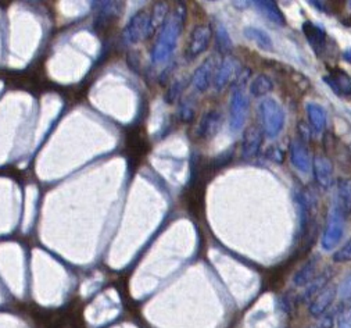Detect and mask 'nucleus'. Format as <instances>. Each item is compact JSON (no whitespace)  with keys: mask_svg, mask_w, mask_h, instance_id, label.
Segmentation results:
<instances>
[{"mask_svg":"<svg viewBox=\"0 0 351 328\" xmlns=\"http://www.w3.org/2000/svg\"><path fill=\"white\" fill-rule=\"evenodd\" d=\"M185 17H186V10L184 5H180L177 9H175V12H172L168 16L152 49L153 63H162L173 53L184 30Z\"/></svg>","mask_w":351,"mask_h":328,"instance_id":"nucleus-1","label":"nucleus"},{"mask_svg":"<svg viewBox=\"0 0 351 328\" xmlns=\"http://www.w3.org/2000/svg\"><path fill=\"white\" fill-rule=\"evenodd\" d=\"M258 115L263 134L271 139L276 138L282 132L286 121L285 110L279 102L274 97H265L258 106Z\"/></svg>","mask_w":351,"mask_h":328,"instance_id":"nucleus-2","label":"nucleus"},{"mask_svg":"<svg viewBox=\"0 0 351 328\" xmlns=\"http://www.w3.org/2000/svg\"><path fill=\"white\" fill-rule=\"evenodd\" d=\"M249 97L245 92V78L243 81H237L235 89L232 92L230 97V107H229V115H230V130L232 131H241L243 128V124L246 123L247 115H249Z\"/></svg>","mask_w":351,"mask_h":328,"instance_id":"nucleus-3","label":"nucleus"},{"mask_svg":"<svg viewBox=\"0 0 351 328\" xmlns=\"http://www.w3.org/2000/svg\"><path fill=\"white\" fill-rule=\"evenodd\" d=\"M347 218L348 217L339 207L332 204L328 220H326V227L322 235V241H321L324 250H332L333 248L337 246V244L340 242L344 234Z\"/></svg>","mask_w":351,"mask_h":328,"instance_id":"nucleus-4","label":"nucleus"},{"mask_svg":"<svg viewBox=\"0 0 351 328\" xmlns=\"http://www.w3.org/2000/svg\"><path fill=\"white\" fill-rule=\"evenodd\" d=\"M213 36V30L208 24H197L189 36L188 45H186V59L195 60L208 49L210 40Z\"/></svg>","mask_w":351,"mask_h":328,"instance_id":"nucleus-5","label":"nucleus"},{"mask_svg":"<svg viewBox=\"0 0 351 328\" xmlns=\"http://www.w3.org/2000/svg\"><path fill=\"white\" fill-rule=\"evenodd\" d=\"M149 16L146 12H139L130 20L123 32L125 45H136L149 38Z\"/></svg>","mask_w":351,"mask_h":328,"instance_id":"nucleus-6","label":"nucleus"},{"mask_svg":"<svg viewBox=\"0 0 351 328\" xmlns=\"http://www.w3.org/2000/svg\"><path fill=\"white\" fill-rule=\"evenodd\" d=\"M218 59L215 54L213 56L207 58L195 71V74L192 75V86L195 88V91H197L199 93L206 92L211 82H214L217 70H218Z\"/></svg>","mask_w":351,"mask_h":328,"instance_id":"nucleus-7","label":"nucleus"},{"mask_svg":"<svg viewBox=\"0 0 351 328\" xmlns=\"http://www.w3.org/2000/svg\"><path fill=\"white\" fill-rule=\"evenodd\" d=\"M241 75V65L235 58H225L222 63H219L215 78L214 88L217 92H222L230 82H235Z\"/></svg>","mask_w":351,"mask_h":328,"instance_id":"nucleus-8","label":"nucleus"},{"mask_svg":"<svg viewBox=\"0 0 351 328\" xmlns=\"http://www.w3.org/2000/svg\"><path fill=\"white\" fill-rule=\"evenodd\" d=\"M313 172L317 184L324 188L329 189L333 183V166L332 161L324 154H315L313 159Z\"/></svg>","mask_w":351,"mask_h":328,"instance_id":"nucleus-9","label":"nucleus"},{"mask_svg":"<svg viewBox=\"0 0 351 328\" xmlns=\"http://www.w3.org/2000/svg\"><path fill=\"white\" fill-rule=\"evenodd\" d=\"M221 127H222V113L218 110H208L202 116L196 134L200 139H210L218 134Z\"/></svg>","mask_w":351,"mask_h":328,"instance_id":"nucleus-10","label":"nucleus"},{"mask_svg":"<svg viewBox=\"0 0 351 328\" xmlns=\"http://www.w3.org/2000/svg\"><path fill=\"white\" fill-rule=\"evenodd\" d=\"M324 81L329 88L341 97H351V78L347 73L340 69H332L325 77Z\"/></svg>","mask_w":351,"mask_h":328,"instance_id":"nucleus-11","label":"nucleus"},{"mask_svg":"<svg viewBox=\"0 0 351 328\" xmlns=\"http://www.w3.org/2000/svg\"><path fill=\"white\" fill-rule=\"evenodd\" d=\"M261 145H263V131L256 126L247 127L242 138V154L246 159H253L258 154Z\"/></svg>","mask_w":351,"mask_h":328,"instance_id":"nucleus-12","label":"nucleus"},{"mask_svg":"<svg viewBox=\"0 0 351 328\" xmlns=\"http://www.w3.org/2000/svg\"><path fill=\"white\" fill-rule=\"evenodd\" d=\"M303 32L306 35L307 42L311 45L317 54H321L326 46V31L321 24H315L313 21H306L303 24Z\"/></svg>","mask_w":351,"mask_h":328,"instance_id":"nucleus-13","label":"nucleus"},{"mask_svg":"<svg viewBox=\"0 0 351 328\" xmlns=\"http://www.w3.org/2000/svg\"><path fill=\"white\" fill-rule=\"evenodd\" d=\"M290 161L293 166L302 172L308 173L310 170V154L302 139H295L290 143Z\"/></svg>","mask_w":351,"mask_h":328,"instance_id":"nucleus-14","label":"nucleus"},{"mask_svg":"<svg viewBox=\"0 0 351 328\" xmlns=\"http://www.w3.org/2000/svg\"><path fill=\"white\" fill-rule=\"evenodd\" d=\"M336 295H337V288H336V287H332V285L325 287V288L315 296V299L313 301V303H311V306H310V313H311L313 316H315V317L322 316V314L330 307V305L333 303Z\"/></svg>","mask_w":351,"mask_h":328,"instance_id":"nucleus-15","label":"nucleus"},{"mask_svg":"<svg viewBox=\"0 0 351 328\" xmlns=\"http://www.w3.org/2000/svg\"><path fill=\"white\" fill-rule=\"evenodd\" d=\"M333 204L339 207L347 217L351 214V180H339Z\"/></svg>","mask_w":351,"mask_h":328,"instance_id":"nucleus-16","label":"nucleus"},{"mask_svg":"<svg viewBox=\"0 0 351 328\" xmlns=\"http://www.w3.org/2000/svg\"><path fill=\"white\" fill-rule=\"evenodd\" d=\"M306 112H307V116H308L313 130L317 134L324 132V130L326 128V121H328L325 108L322 106H319L318 103L310 102L306 104Z\"/></svg>","mask_w":351,"mask_h":328,"instance_id":"nucleus-17","label":"nucleus"},{"mask_svg":"<svg viewBox=\"0 0 351 328\" xmlns=\"http://www.w3.org/2000/svg\"><path fill=\"white\" fill-rule=\"evenodd\" d=\"M169 13V8L167 3L164 2H158L154 5L152 14L149 16V38L153 36L167 21L168 14Z\"/></svg>","mask_w":351,"mask_h":328,"instance_id":"nucleus-18","label":"nucleus"},{"mask_svg":"<svg viewBox=\"0 0 351 328\" xmlns=\"http://www.w3.org/2000/svg\"><path fill=\"white\" fill-rule=\"evenodd\" d=\"M254 6L272 23L278 24V25H285L286 20L283 13L280 12V9L278 8L276 2H272V0H265V2H253Z\"/></svg>","mask_w":351,"mask_h":328,"instance_id":"nucleus-19","label":"nucleus"},{"mask_svg":"<svg viewBox=\"0 0 351 328\" xmlns=\"http://www.w3.org/2000/svg\"><path fill=\"white\" fill-rule=\"evenodd\" d=\"M243 34H245V36L249 40L254 42L260 49L272 50V46H274L272 39H271V36L265 31H263V30H260L257 27H246L243 30Z\"/></svg>","mask_w":351,"mask_h":328,"instance_id":"nucleus-20","label":"nucleus"},{"mask_svg":"<svg viewBox=\"0 0 351 328\" xmlns=\"http://www.w3.org/2000/svg\"><path fill=\"white\" fill-rule=\"evenodd\" d=\"M274 89V84L271 81V78L265 74H260L257 75L252 85H250V92L254 97H261V96H265L267 93H269L271 91Z\"/></svg>","mask_w":351,"mask_h":328,"instance_id":"nucleus-21","label":"nucleus"},{"mask_svg":"<svg viewBox=\"0 0 351 328\" xmlns=\"http://www.w3.org/2000/svg\"><path fill=\"white\" fill-rule=\"evenodd\" d=\"M315 268H317V261L315 260L308 261L296 274L295 284L299 287L310 284L315 279Z\"/></svg>","mask_w":351,"mask_h":328,"instance_id":"nucleus-22","label":"nucleus"},{"mask_svg":"<svg viewBox=\"0 0 351 328\" xmlns=\"http://www.w3.org/2000/svg\"><path fill=\"white\" fill-rule=\"evenodd\" d=\"M215 46L221 53H228L232 49L230 36L223 25H218L215 31Z\"/></svg>","mask_w":351,"mask_h":328,"instance_id":"nucleus-23","label":"nucleus"},{"mask_svg":"<svg viewBox=\"0 0 351 328\" xmlns=\"http://www.w3.org/2000/svg\"><path fill=\"white\" fill-rule=\"evenodd\" d=\"M186 86V78H177L173 80V82L169 85L168 92L165 95V100L172 104L173 102H177V99L181 96V93L184 92Z\"/></svg>","mask_w":351,"mask_h":328,"instance_id":"nucleus-24","label":"nucleus"},{"mask_svg":"<svg viewBox=\"0 0 351 328\" xmlns=\"http://www.w3.org/2000/svg\"><path fill=\"white\" fill-rule=\"evenodd\" d=\"M335 263H347L351 261V237L350 239L333 255Z\"/></svg>","mask_w":351,"mask_h":328,"instance_id":"nucleus-25","label":"nucleus"},{"mask_svg":"<svg viewBox=\"0 0 351 328\" xmlns=\"http://www.w3.org/2000/svg\"><path fill=\"white\" fill-rule=\"evenodd\" d=\"M181 120L185 123H191L195 119V107L191 102H184L180 108Z\"/></svg>","mask_w":351,"mask_h":328,"instance_id":"nucleus-26","label":"nucleus"},{"mask_svg":"<svg viewBox=\"0 0 351 328\" xmlns=\"http://www.w3.org/2000/svg\"><path fill=\"white\" fill-rule=\"evenodd\" d=\"M337 328H351V305L340 313L337 320Z\"/></svg>","mask_w":351,"mask_h":328,"instance_id":"nucleus-27","label":"nucleus"},{"mask_svg":"<svg viewBox=\"0 0 351 328\" xmlns=\"http://www.w3.org/2000/svg\"><path fill=\"white\" fill-rule=\"evenodd\" d=\"M337 292L340 294L341 299L351 298V272L346 276V279L343 280V283H341L340 288L337 290Z\"/></svg>","mask_w":351,"mask_h":328,"instance_id":"nucleus-28","label":"nucleus"},{"mask_svg":"<svg viewBox=\"0 0 351 328\" xmlns=\"http://www.w3.org/2000/svg\"><path fill=\"white\" fill-rule=\"evenodd\" d=\"M343 59H344L348 65H351V47H348V49H346V50L343 51Z\"/></svg>","mask_w":351,"mask_h":328,"instance_id":"nucleus-29","label":"nucleus"},{"mask_svg":"<svg viewBox=\"0 0 351 328\" xmlns=\"http://www.w3.org/2000/svg\"><path fill=\"white\" fill-rule=\"evenodd\" d=\"M313 328H321V325L319 327H313Z\"/></svg>","mask_w":351,"mask_h":328,"instance_id":"nucleus-30","label":"nucleus"},{"mask_svg":"<svg viewBox=\"0 0 351 328\" xmlns=\"http://www.w3.org/2000/svg\"><path fill=\"white\" fill-rule=\"evenodd\" d=\"M350 153H351V145H350Z\"/></svg>","mask_w":351,"mask_h":328,"instance_id":"nucleus-31","label":"nucleus"}]
</instances>
